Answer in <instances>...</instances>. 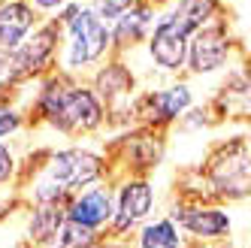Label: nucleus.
Masks as SVG:
<instances>
[{
  "instance_id": "dca6fc26",
  "label": "nucleus",
  "mask_w": 251,
  "mask_h": 248,
  "mask_svg": "<svg viewBox=\"0 0 251 248\" xmlns=\"http://www.w3.org/2000/svg\"><path fill=\"white\" fill-rule=\"evenodd\" d=\"M67 221V203H30L25 239L33 248H49L61 224Z\"/></svg>"
},
{
  "instance_id": "0eeeda50",
  "label": "nucleus",
  "mask_w": 251,
  "mask_h": 248,
  "mask_svg": "<svg viewBox=\"0 0 251 248\" xmlns=\"http://www.w3.org/2000/svg\"><path fill=\"white\" fill-rule=\"evenodd\" d=\"M188 46H191V33L173 19L170 9H164L146 40V55H149L151 67L167 76L182 73L188 67Z\"/></svg>"
},
{
  "instance_id": "b1692460",
  "label": "nucleus",
  "mask_w": 251,
  "mask_h": 248,
  "mask_svg": "<svg viewBox=\"0 0 251 248\" xmlns=\"http://www.w3.org/2000/svg\"><path fill=\"white\" fill-rule=\"evenodd\" d=\"M209 248H224V245H209Z\"/></svg>"
},
{
  "instance_id": "aec40b11",
  "label": "nucleus",
  "mask_w": 251,
  "mask_h": 248,
  "mask_svg": "<svg viewBox=\"0 0 251 248\" xmlns=\"http://www.w3.org/2000/svg\"><path fill=\"white\" fill-rule=\"evenodd\" d=\"M27 121V112L22 106H15L9 97H0V139H9L15 136Z\"/></svg>"
},
{
  "instance_id": "412c9836",
  "label": "nucleus",
  "mask_w": 251,
  "mask_h": 248,
  "mask_svg": "<svg viewBox=\"0 0 251 248\" xmlns=\"http://www.w3.org/2000/svg\"><path fill=\"white\" fill-rule=\"evenodd\" d=\"M19 167H22V164H19V154H15V149L0 139V188H6V185L15 182Z\"/></svg>"
},
{
  "instance_id": "5701e85b",
  "label": "nucleus",
  "mask_w": 251,
  "mask_h": 248,
  "mask_svg": "<svg viewBox=\"0 0 251 248\" xmlns=\"http://www.w3.org/2000/svg\"><path fill=\"white\" fill-rule=\"evenodd\" d=\"M88 248H130V245L124 242V236H112V233H109V236H103V233H100Z\"/></svg>"
},
{
  "instance_id": "20e7f679",
  "label": "nucleus",
  "mask_w": 251,
  "mask_h": 248,
  "mask_svg": "<svg viewBox=\"0 0 251 248\" xmlns=\"http://www.w3.org/2000/svg\"><path fill=\"white\" fill-rule=\"evenodd\" d=\"M206 182L215 197L242 200L251 194V146L230 143L218 149L206 164Z\"/></svg>"
},
{
  "instance_id": "f3484780",
  "label": "nucleus",
  "mask_w": 251,
  "mask_h": 248,
  "mask_svg": "<svg viewBox=\"0 0 251 248\" xmlns=\"http://www.w3.org/2000/svg\"><path fill=\"white\" fill-rule=\"evenodd\" d=\"M136 248H185V230L170 215L149 218L136 227Z\"/></svg>"
},
{
  "instance_id": "ddd939ff",
  "label": "nucleus",
  "mask_w": 251,
  "mask_h": 248,
  "mask_svg": "<svg viewBox=\"0 0 251 248\" xmlns=\"http://www.w3.org/2000/svg\"><path fill=\"white\" fill-rule=\"evenodd\" d=\"M157 3L154 0H139L124 15L112 22V51L115 55H127V51L146 46L149 33L157 22Z\"/></svg>"
},
{
  "instance_id": "9b49d317",
  "label": "nucleus",
  "mask_w": 251,
  "mask_h": 248,
  "mask_svg": "<svg viewBox=\"0 0 251 248\" xmlns=\"http://www.w3.org/2000/svg\"><path fill=\"white\" fill-rule=\"evenodd\" d=\"M230 58V40L221 22H209L200 30L191 33V46H188V67L194 76H209L215 70H221Z\"/></svg>"
},
{
  "instance_id": "7ed1b4c3",
  "label": "nucleus",
  "mask_w": 251,
  "mask_h": 248,
  "mask_svg": "<svg viewBox=\"0 0 251 248\" xmlns=\"http://www.w3.org/2000/svg\"><path fill=\"white\" fill-rule=\"evenodd\" d=\"M106 175H109L106 154L88 146H70V149H58L46 154V164L37 173V179H46L70 194H76L94 182H103Z\"/></svg>"
},
{
  "instance_id": "2eb2a0df",
  "label": "nucleus",
  "mask_w": 251,
  "mask_h": 248,
  "mask_svg": "<svg viewBox=\"0 0 251 248\" xmlns=\"http://www.w3.org/2000/svg\"><path fill=\"white\" fill-rule=\"evenodd\" d=\"M46 15L37 12L30 0H6L0 3V49H19Z\"/></svg>"
},
{
  "instance_id": "393cba45",
  "label": "nucleus",
  "mask_w": 251,
  "mask_h": 248,
  "mask_svg": "<svg viewBox=\"0 0 251 248\" xmlns=\"http://www.w3.org/2000/svg\"><path fill=\"white\" fill-rule=\"evenodd\" d=\"M248 146H251V139H248Z\"/></svg>"
},
{
  "instance_id": "4468645a",
  "label": "nucleus",
  "mask_w": 251,
  "mask_h": 248,
  "mask_svg": "<svg viewBox=\"0 0 251 248\" xmlns=\"http://www.w3.org/2000/svg\"><path fill=\"white\" fill-rule=\"evenodd\" d=\"M121 149H124V164L130 167V175H146L164 157V136H160V130L139 124L136 130L121 136Z\"/></svg>"
},
{
  "instance_id": "f257e3e1",
  "label": "nucleus",
  "mask_w": 251,
  "mask_h": 248,
  "mask_svg": "<svg viewBox=\"0 0 251 248\" xmlns=\"http://www.w3.org/2000/svg\"><path fill=\"white\" fill-rule=\"evenodd\" d=\"M33 112L64 136H91L106 124V106L91 82H79L64 70L40 79V91L30 100V115Z\"/></svg>"
},
{
  "instance_id": "9d476101",
  "label": "nucleus",
  "mask_w": 251,
  "mask_h": 248,
  "mask_svg": "<svg viewBox=\"0 0 251 248\" xmlns=\"http://www.w3.org/2000/svg\"><path fill=\"white\" fill-rule=\"evenodd\" d=\"M115 215V185L109 182H94L82 191H76L67 203V218H73L91 230H106Z\"/></svg>"
},
{
  "instance_id": "f03ea898",
  "label": "nucleus",
  "mask_w": 251,
  "mask_h": 248,
  "mask_svg": "<svg viewBox=\"0 0 251 248\" xmlns=\"http://www.w3.org/2000/svg\"><path fill=\"white\" fill-rule=\"evenodd\" d=\"M55 19L64 27L58 70H64L70 76L94 73L106 58L115 55L112 51V25L106 19H100L91 3L67 0L55 12Z\"/></svg>"
},
{
  "instance_id": "6e6552de",
  "label": "nucleus",
  "mask_w": 251,
  "mask_h": 248,
  "mask_svg": "<svg viewBox=\"0 0 251 248\" xmlns=\"http://www.w3.org/2000/svg\"><path fill=\"white\" fill-rule=\"evenodd\" d=\"M154 203H157L154 188L146 175H127V179H121L115 185V215L109 224V233L124 236V239L130 233H136V227L151 218Z\"/></svg>"
},
{
  "instance_id": "1a4fd4ad",
  "label": "nucleus",
  "mask_w": 251,
  "mask_h": 248,
  "mask_svg": "<svg viewBox=\"0 0 251 248\" xmlns=\"http://www.w3.org/2000/svg\"><path fill=\"white\" fill-rule=\"evenodd\" d=\"M91 88L106 106V121H115L118 115H130L133 121V97H136V76L133 70L115 55L112 61H103L94 73H91Z\"/></svg>"
},
{
  "instance_id": "6ab92c4d",
  "label": "nucleus",
  "mask_w": 251,
  "mask_h": 248,
  "mask_svg": "<svg viewBox=\"0 0 251 248\" xmlns=\"http://www.w3.org/2000/svg\"><path fill=\"white\" fill-rule=\"evenodd\" d=\"M97 236H100L97 230L85 227V224H79V221H73V218H67V221L61 224V230L55 233V239L49 242V248H88Z\"/></svg>"
},
{
  "instance_id": "f8f14e48",
  "label": "nucleus",
  "mask_w": 251,
  "mask_h": 248,
  "mask_svg": "<svg viewBox=\"0 0 251 248\" xmlns=\"http://www.w3.org/2000/svg\"><path fill=\"white\" fill-rule=\"evenodd\" d=\"M167 215L197 242H218L230 233V215L218 206L203 203H176Z\"/></svg>"
},
{
  "instance_id": "39448f33",
  "label": "nucleus",
  "mask_w": 251,
  "mask_h": 248,
  "mask_svg": "<svg viewBox=\"0 0 251 248\" xmlns=\"http://www.w3.org/2000/svg\"><path fill=\"white\" fill-rule=\"evenodd\" d=\"M61 43H64V27L55 15H46V19L33 27V33L19 46L15 51V64H19V73L27 82L43 79L51 73V67H58V55H61Z\"/></svg>"
},
{
  "instance_id": "423d86ee",
  "label": "nucleus",
  "mask_w": 251,
  "mask_h": 248,
  "mask_svg": "<svg viewBox=\"0 0 251 248\" xmlns=\"http://www.w3.org/2000/svg\"><path fill=\"white\" fill-rule=\"evenodd\" d=\"M194 106V91L188 82H173L167 88H154V91H142L133 97V121L142 127L164 130L167 124L178 121Z\"/></svg>"
},
{
  "instance_id": "4be33fe9",
  "label": "nucleus",
  "mask_w": 251,
  "mask_h": 248,
  "mask_svg": "<svg viewBox=\"0 0 251 248\" xmlns=\"http://www.w3.org/2000/svg\"><path fill=\"white\" fill-rule=\"evenodd\" d=\"M88 3L94 6V12L100 15V19H106V22H115L118 15H124L133 3H139V0H88Z\"/></svg>"
},
{
  "instance_id": "a211bd4d",
  "label": "nucleus",
  "mask_w": 251,
  "mask_h": 248,
  "mask_svg": "<svg viewBox=\"0 0 251 248\" xmlns=\"http://www.w3.org/2000/svg\"><path fill=\"white\" fill-rule=\"evenodd\" d=\"M170 12L188 33H194L215 19L218 0H170Z\"/></svg>"
}]
</instances>
